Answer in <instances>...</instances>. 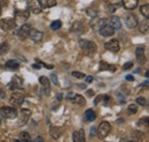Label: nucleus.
I'll return each instance as SVG.
<instances>
[{
    "label": "nucleus",
    "mask_w": 149,
    "mask_h": 142,
    "mask_svg": "<svg viewBox=\"0 0 149 142\" xmlns=\"http://www.w3.org/2000/svg\"><path fill=\"white\" fill-rule=\"evenodd\" d=\"M72 76L76 77V78H79V79L85 78V74H84L83 72H78V71H74V72H72Z\"/></svg>",
    "instance_id": "34"
},
{
    "label": "nucleus",
    "mask_w": 149,
    "mask_h": 142,
    "mask_svg": "<svg viewBox=\"0 0 149 142\" xmlns=\"http://www.w3.org/2000/svg\"><path fill=\"white\" fill-rule=\"evenodd\" d=\"M85 117H86V119H87L88 122H93L94 119H95V117H96L95 111H94L93 109H88V110H86V112H85Z\"/></svg>",
    "instance_id": "26"
},
{
    "label": "nucleus",
    "mask_w": 149,
    "mask_h": 142,
    "mask_svg": "<svg viewBox=\"0 0 149 142\" xmlns=\"http://www.w3.org/2000/svg\"><path fill=\"white\" fill-rule=\"evenodd\" d=\"M8 88L12 89V90H15L17 88H23V79L19 76L12 77V80L8 84Z\"/></svg>",
    "instance_id": "7"
},
{
    "label": "nucleus",
    "mask_w": 149,
    "mask_h": 142,
    "mask_svg": "<svg viewBox=\"0 0 149 142\" xmlns=\"http://www.w3.org/2000/svg\"><path fill=\"white\" fill-rule=\"evenodd\" d=\"M8 51H9V45H8L7 42H3V44L0 45V55L6 54Z\"/></svg>",
    "instance_id": "31"
},
{
    "label": "nucleus",
    "mask_w": 149,
    "mask_h": 142,
    "mask_svg": "<svg viewBox=\"0 0 149 142\" xmlns=\"http://www.w3.org/2000/svg\"><path fill=\"white\" fill-rule=\"evenodd\" d=\"M72 140L74 142H84L85 141V134H84V129H80L79 132L76 131L72 134Z\"/></svg>",
    "instance_id": "16"
},
{
    "label": "nucleus",
    "mask_w": 149,
    "mask_h": 142,
    "mask_svg": "<svg viewBox=\"0 0 149 142\" xmlns=\"http://www.w3.org/2000/svg\"><path fill=\"white\" fill-rule=\"evenodd\" d=\"M147 124H148V117L141 118V119L138 122V125H147Z\"/></svg>",
    "instance_id": "38"
},
{
    "label": "nucleus",
    "mask_w": 149,
    "mask_h": 142,
    "mask_svg": "<svg viewBox=\"0 0 149 142\" xmlns=\"http://www.w3.org/2000/svg\"><path fill=\"white\" fill-rule=\"evenodd\" d=\"M104 48L112 52V53H117L119 51V42H118L117 39H112V40L104 44Z\"/></svg>",
    "instance_id": "13"
},
{
    "label": "nucleus",
    "mask_w": 149,
    "mask_h": 142,
    "mask_svg": "<svg viewBox=\"0 0 149 142\" xmlns=\"http://www.w3.org/2000/svg\"><path fill=\"white\" fill-rule=\"evenodd\" d=\"M126 80L127 81H133L134 80V77L132 74H129V76H126Z\"/></svg>",
    "instance_id": "43"
},
{
    "label": "nucleus",
    "mask_w": 149,
    "mask_h": 142,
    "mask_svg": "<svg viewBox=\"0 0 149 142\" xmlns=\"http://www.w3.org/2000/svg\"><path fill=\"white\" fill-rule=\"evenodd\" d=\"M135 56H136V58L139 60L140 63H142V62L145 63V48L142 46L136 47V49H135Z\"/></svg>",
    "instance_id": "18"
},
{
    "label": "nucleus",
    "mask_w": 149,
    "mask_h": 142,
    "mask_svg": "<svg viewBox=\"0 0 149 142\" xmlns=\"http://www.w3.org/2000/svg\"><path fill=\"white\" fill-rule=\"evenodd\" d=\"M139 25V30L141 33L143 35H147L148 33V30H149V22H148V18H146L145 21H142L141 23H138Z\"/></svg>",
    "instance_id": "19"
},
{
    "label": "nucleus",
    "mask_w": 149,
    "mask_h": 142,
    "mask_svg": "<svg viewBox=\"0 0 149 142\" xmlns=\"http://www.w3.org/2000/svg\"><path fill=\"white\" fill-rule=\"evenodd\" d=\"M71 101H72L74 103H76V104H78V106H85V103H86L84 96H81V95H79V94H74V96L72 97Z\"/></svg>",
    "instance_id": "21"
},
{
    "label": "nucleus",
    "mask_w": 149,
    "mask_h": 142,
    "mask_svg": "<svg viewBox=\"0 0 149 142\" xmlns=\"http://www.w3.org/2000/svg\"><path fill=\"white\" fill-rule=\"evenodd\" d=\"M91 135H92V136H95V135H96V128H95V127H92V128H91Z\"/></svg>",
    "instance_id": "42"
},
{
    "label": "nucleus",
    "mask_w": 149,
    "mask_h": 142,
    "mask_svg": "<svg viewBox=\"0 0 149 142\" xmlns=\"http://www.w3.org/2000/svg\"><path fill=\"white\" fill-rule=\"evenodd\" d=\"M39 83H40V84L42 85V87H45V88H49V86H51L49 79H48L47 77H45V76L39 77Z\"/></svg>",
    "instance_id": "27"
},
{
    "label": "nucleus",
    "mask_w": 149,
    "mask_h": 142,
    "mask_svg": "<svg viewBox=\"0 0 149 142\" xmlns=\"http://www.w3.org/2000/svg\"><path fill=\"white\" fill-rule=\"evenodd\" d=\"M140 12L142 13V15H145V17L148 18L149 17V5L148 3L141 6V7H140Z\"/></svg>",
    "instance_id": "29"
},
{
    "label": "nucleus",
    "mask_w": 149,
    "mask_h": 142,
    "mask_svg": "<svg viewBox=\"0 0 149 142\" xmlns=\"http://www.w3.org/2000/svg\"><path fill=\"white\" fill-rule=\"evenodd\" d=\"M16 26V22L14 18H2L0 19V28L3 31H12Z\"/></svg>",
    "instance_id": "3"
},
{
    "label": "nucleus",
    "mask_w": 149,
    "mask_h": 142,
    "mask_svg": "<svg viewBox=\"0 0 149 142\" xmlns=\"http://www.w3.org/2000/svg\"><path fill=\"white\" fill-rule=\"evenodd\" d=\"M86 81H87V83H92V81H93V77H92V76L86 77Z\"/></svg>",
    "instance_id": "45"
},
{
    "label": "nucleus",
    "mask_w": 149,
    "mask_h": 142,
    "mask_svg": "<svg viewBox=\"0 0 149 142\" xmlns=\"http://www.w3.org/2000/svg\"><path fill=\"white\" fill-rule=\"evenodd\" d=\"M110 71H113L116 70V68L113 67V65H110V64H108V63H106V62H103V61H101L100 62V71H104V70H109Z\"/></svg>",
    "instance_id": "25"
},
{
    "label": "nucleus",
    "mask_w": 149,
    "mask_h": 142,
    "mask_svg": "<svg viewBox=\"0 0 149 142\" xmlns=\"http://www.w3.org/2000/svg\"><path fill=\"white\" fill-rule=\"evenodd\" d=\"M33 69H40V64H32Z\"/></svg>",
    "instance_id": "48"
},
{
    "label": "nucleus",
    "mask_w": 149,
    "mask_h": 142,
    "mask_svg": "<svg viewBox=\"0 0 149 142\" xmlns=\"http://www.w3.org/2000/svg\"><path fill=\"white\" fill-rule=\"evenodd\" d=\"M86 13H87V15H90V16H92V17H94V16H96V14H97V12L96 10H93V9H87L86 10Z\"/></svg>",
    "instance_id": "36"
},
{
    "label": "nucleus",
    "mask_w": 149,
    "mask_h": 142,
    "mask_svg": "<svg viewBox=\"0 0 149 142\" xmlns=\"http://www.w3.org/2000/svg\"><path fill=\"white\" fill-rule=\"evenodd\" d=\"M0 115L6 119H15L17 117V110L10 106H2L0 109Z\"/></svg>",
    "instance_id": "1"
},
{
    "label": "nucleus",
    "mask_w": 149,
    "mask_h": 142,
    "mask_svg": "<svg viewBox=\"0 0 149 142\" xmlns=\"http://www.w3.org/2000/svg\"><path fill=\"white\" fill-rule=\"evenodd\" d=\"M19 139H21L22 141H28V142L31 141V136L29 135L28 132H22V133L19 134Z\"/></svg>",
    "instance_id": "32"
},
{
    "label": "nucleus",
    "mask_w": 149,
    "mask_h": 142,
    "mask_svg": "<svg viewBox=\"0 0 149 142\" xmlns=\"http://www.w3.org/2000/svg\"><path fill=\"white\" fill-rule=\"evenodd\" d=\"M136 103L140 104V106H146V104H147V100H146L145 97L139 96V97H136Z\"/></svg>",
    "instance_id": "33"
},
{
    "label": "nucleus",
    "mask_w": 149,
    "mask_h": 142,
    "mask_svg": "<svg viewBox=\"0 0 149 142\" xmlns=\"http://www.w3.org/2000/svg\"><path fill=\"white\" fill-rule=\"evenodd\" d=\"M36 141H42V138H40V136H38L37 139H36Z\"/></svg>",
    "instance_id": "52"
},
{
    "label": "nucleus",
    "mask_w": 149,
    "mask_h": 142,
    "mask_svg": "<svg viewBox=\"0 0 149 142\" xmlns=\"http://www.w3.org/2000/svg\"><path fill=\"white\" fill-rule=\"evenodd\" d=\"M111 131V126L108 122H102L100 126H99V129H97V134L101 139H104Z\"/></svg>",
    "instance_id": "6"
},
{
    "label": "nucleus",
    "mask_w": 149,
    "mask_h": 142,
    "mask_svg": "<svg viewBox=\"0 0 149 142\" xmlns=\"http://www.w3.org/2000/svg\"><path fill=\"white\" fill-rule=\"evenodd\" d=\"M42 37H44L42 32H40L37 29H32V28H31V30H30V32H29V38H30L33 42H37V44L40 42V41L42 40Z\"/></svg>",
    "instance_id": "12"
},
{
    "label": "nucleus",
    "mask_w": 149,
    "mask_h": 142,
    "mask_svg": "<svg viewBox=\"0 0 149 142\" xmlns=\"http://www.w3.org/2000/svg\"><path fill=\"white\" fill-rule=\"evenodd\" d=\"M79 88H80V89H85V84H80V85H79Z\"/></svg>",
    "instance_id": "50"
},
{
    "label": "nucleus",
    "mask_w": 149,
    "mask_h": 142,
    "mask_svg": "<svg viewBox=\"0 0 149 142\" xmlns=\"http://www.w3.org/2000/svg\"><path fill=\"white\" fill-rule=\"evenodd\" d=\"M138 23H139V19L136 17V15L134 14H129L127 17H126V26L129 29H134L138 26Z\"/></svg>",
    "instance_id": "14"
},
{
    "label": "nucleus",
    "mask_w": 149,
    "mask_h": 142,
    "mask_svg": "<svg viewBox=\"0 0 149 142\" xmlns=\"http://www.w3.org/2000/svg\"><path fill=\"white\" fill-rule=\"evenodd\" d=\"M86 94L88 95V97H92V96L94 95V92L93 90H87V93H86Z\"/></svg>",
    "instance_id": "46"
},
{
    "label": "nucleus",
    "mask_w": 149,
    "mask_h": 142,
    "mask_svg": "<svg viewBox=\"0 0 149 142\" xmlns=\"http://www.w3.org/2000/svg\"><path fill=\"white\" fill-rule=\"evenodd\" d=\"M26 6H28V10L33 14H39L42 10V7L39 0H26Z\"/></svg>",
    "instance_id": "4"
},
{
    "label": "nucleus",
    "mask_w": 149,
    "mask_h": 142,
    "mask_svg": "<svg viewBox=\"0 0 149 142\" xmlns=\"http://www.w3.org/2000/svg\"><path fill=\"white\" fill-rule=\"evenodd\" d=\"M19 116V126H23L28 123L30 116H31V111L29 109H22Z\"/></svg>",
    "instance_id": "8"
},
{
    "label": "nucleus",
    "mask_w": 149,
    "mask_h": 142,
    "mask_svg": "<svg viewBox=\"0 0 149 142\" xmlns=\"http://www.w3.org/2000/svg\"><path fill=\"white\" fill-rule=\"evenodd\" d=\"M123 2V7L127 10H133L138 7V0H122Z\"/></svg>",
    "instance_id": "15"
},
{
    "label": "nucleus",
    "mask_w": 149,
    "mask_h": 142,
    "mask_svg": "<svg viewBox=\"0 0 149 142\" xmlns=\"http://www.w3.org/2000/svg\"><path fill=\"white\" fill-rule=\"evenodd\" d=\"M37 62L39 64H41L42 67H45V68H47V69H53V65H49V64H46V63H44V62H40V60H38L37 58Z\"/></svg>",
    "instance_id": "40"
},
{
    "label": "nucleus",
    "mask_w": 149,
    "mask_h": 142,
    "mask_svg": "<svg viewBox=\"0 0 149 142\" xmlns=\"http://www.w3.org/2000/svg\"><path fill=\"white\" fill-rule=\"evenodd\" d=\"M0 124H1V115H0Z\"/></svg>",
    "instance_id": "54"
},
{
    "label": "nucleus",
    "mask_w": 149,
    "mask_h": 142,
    "mask_svg": "<svg viewBox=\"0 0 149 142\" xmlns=\"http://www.w3.org/2000/svg\"><path fill=\"white\" fill-rule=\"evenodd\" d=\"M74 93H69V94H68V96H67V99L70 101V100H72V97H74Z\"/></svg>",
    "instance_id": "44"
},
{
    "label": "nucleus",
    "mask_w": 149,
    "mask_h": 142,
    "mask_svg": "<svg viewBox=\"0 0 149 142\" xmlns=\"http://www.w3.org/2000/svg\"><path fill=\"white\" fill-rule=\"evenodd\" d=\"M14 16H15V22L16 24H23L26 22V19L29 18V12L28 10H24V9H15L14 10Z\"/></svg>",
    "instance_id": "2"
},
{
    "label": "nucleus",
    "mask_w": 149,
    "mask_h": 142,
    "mask_svg": "<svg viewBox=\"0 0 149 142\" xmlns=\"http://www.w3.org/2000/svg\"><path fill=\"white\" fill-rule=\"evenodd\" d=\"M49 134L53 139H58L60 135H61V128L60 127H56V126H52L49 128Z\"/></svg>",
    "instance_id": "22"
},
{
    "label": "nucleus",
    "mask_w": 149,
    "mask_h": 142,
    "mask_svg": "<svg viewBox=\"0 0 149 142\" xmlns=\"http://www.w3.org/2000/svg\"><path fill=\"white\" fill-rule=\"evenodd\" d=\"M101 100H102V95H99V97H96V99L94 100V103H95V104H97V103H99Z\"/></svg>",
    "instance_id": "41"
},
{
    "label": "nucleus",
    "mask_w": 149,
    "mask_h": 142,
    "mask_svg": "<svg viewBox=\"0 0 149 142\" xmlns=\"http://www.w3.org/2000/svg\"><path fill=\"white\" fill-rule=\"evenodd\" d=\"M9 102H10V104H13V106H21V104L24 102V95L21 94V93H13V94L10 95Z\"/></svg>",
    "instance_id": "10"
},
{
    "label": "nucleus",
    "mask_w": 149,
    "mask_h": 142,
    "mask_svg": "<svg viewBox=\"0 0 149 142\" xmlns=\"http://www.w3.org/2000/svg\"><path fill=\"white\" fill-rule=\"evenodd\" d=\"M42 8H51L56 5V0H40Z\"/></svg>",
    "instance_id": "23"
},
{
    "label": "nucleus",
    "mask_w": 149,
    "mask_h": 142,
    "mask_svg": "<svg viewBox=\"0 0 149 142\" xmlns=\"http://www.w3.org/2000/svg\"><path fill=\"white\" fill-rule=\"evenodd\" d=\"M132 67H133V63L132 62H127V63H125L123 65V70H130V69H132Z\"/></svg>",
    "instance_id": "37"
},
{
    "label": "nucleus",
    "mask_w": 149,
    "mask_h": 142,
    "mask_svg": "<svg viewBox=\"0 0 149 142\" xmlns=\"http://www.w3.org/2000/svg\"><path fill=\"white\" fill-rule=\"evenodd\" d=\"M99 32L102 37H111L115 33V29L112 28L111 25L109 24H103L100 29H99Z\"/></svg>",
    "instance_id": "11"
},
{
    "label": "nucleus",
    "mask_w": 149,
    "mask_h": 142,
    "mask_svg": "<svg viewBox=\"0 0 149 142\" xmlns=\"http://www.w3.org/2000/svg\"><path fill=\"white\" fill-rule=\"evenodd\" d=\"M51 78H52V81H53V84H54V85H58V80H57V76H56L55 73H52V76H51Z\"/></svg>",
    "instance_id": "39"
},
{
    "label": "nucleus",
    "mask_w": 149,
    "mask_h": 142,
    "mask_svg": "<svg viewBox=\"0 0 149 142\" xmlns=\"http://www.w3.org/2000/svg\"><path fill=\"white\" fill-rule=\"evenodd\" d=\"M136 111H138L136 106H134V104H130V106H129V112H130V113H135Z\"/></svg>",
    "instance_id": "35"
},
{
    "label": "nucleus",
    "mask_w": 149,
    "mask_h": 142,
    "mask_svg": "<svg viewBox=\"0 0 149 142\" xmlns=\"http://www.w3.org/2000/svg\"><path fill=\"white\" fill-rule=\"evenodd\" d=\"M118 97H119V99H122V95L119 94V95H118ZM120 102H122V103H124V102H125V100H120Z\"/></svg>",
    "instance_id": "51"
},
{
    "label": "nucleus",
    "mask_w": 149,
    "mask_h": 142,
    "mask_svg": "<svg viewBox=\"0 0 149 142\" xmlns=\"http://www.w3.org/2000/svg\"><path fill=\"white\" fill-rule=\"evenodd\" d=\"M106 22H107V21H106L104 18H101V19H97V21H93L91 25H92V28H93L94 30H97V29H100L103 24H106Z\"/></svg>",
    "instance_id": "24"
},
{
    "label": "nucleus",
    "mask_w": 149,
    "mask_h": 142,
    "mask_svg": "<svg viewBox=\"0 0 149 142\" xmlns=\"http://www.w3.org/2000/svg\"><path fill=\"white\" fill-rule=\"evenodd\" d=\"M5 65H6V68H8L10 70H17L19 68V63L15 60H8Z\"/></svg>",
    "instance_id": "20"
},
{
    "label": "nucleus",
    "mask_w": 149,
    "mask_h": 142,
    "mask_svg": "<svg viewBox=\"0 0 149 142\" xmlns=\"http://www.w3.org/2000/svg\"><path fill=\"white\" fill-rule=\"evenodd\" d=\"M63 99V95L62 94H57V100H62Z\"/></svg>",
    "instance_id": "49"
},
{
    "label": "nucleus",
    "mask_w": 149,
    "mask_h": 142,
    "mask_svg": "<svg viewBox=\"0 0 149 142\" xmlns=\"http://www.w3.org/2000/svg\"><path fill=\"white\" fill-rule=\"evenodd\" d=\"M30 30H31V25H30V24H28V23H23V24H22V26L19 28V30L17 31V36H19V39H21V40L26 39V38L29 37V32H30Z\"/></svg>",
    "instance_id": "9"
},
{
    "label": "nucleus",
    "mask_w": 149,
    "mask_h": 142,
    "mask_svg": "<svg viewBox=\"0 0 149 142\" xmlns=\"http://www.w3.org/2000/svg\"><path fill=\"white\" fill-rule=\"evenodd\" d=\"M79 46L83 51L85 52H88V53H94L95 49H96V45L94 44L93 41H90V40H84L81 39L79 41Z\"/></svg>",
    "instance_id": "5"
},
{
    "label": "nucleus",
    "mask_w": 149,
    "mask_h": 142,
    "mask_svg": "<svg viewBox=\"0 0 149 142\" xmlns=\"http://www.w3.org/2000/svg\"><path fill=\"white\" fill-rule=\"evenodd\" d=\"M0 96H1L2 99H5V97H6V94H5V93L1 90V88H0Z\"/></svg>",
    "instance_id": "47"
},
{
    "label": "nucleus",
    "mask_w": 149,
    "mask_h": 142,
    "mask_svg": "<svg viewBox=\"0 0 149 142\" xmlns=\"http://www.w3.org/2000/svg\"><path fill=\"white\" fill-rule=\"evenodd\" d=\"M1 10H2V9H1V6H0V15H1Z\"/></svg>",
    "instance_id": "53"
},
{
    "label": "nucleus",
    "mask_w": 149,
    "mask_h": 142,
    "mask_svg": "<svg viewBox=\"0 0 149 142\" xmlns=\"http://www.w3.org/2000/svg\"><path fill=\"white\" fill-rule=\"evenodd\" d=\"M109 25H111L115 30H119L122 28V23H120V19L117 17V16H111L109 19Z\"/></svg>",
    "instance_id": "17"
},
{
    "label": "nucleus",
    "mask_w": 149,
    "mask_h": 142,
    "mask_svg": "<svg viewBox=\"0 0 149 142\" xmlns=\"http://www.w3.org/2000/svg\"><path fill=\"white\" fill-rule=\"evenodd\" d=\"M61 26H62V22L58 21V19L53 21V22L51 23V29H52V30H58Z\"/></svg>",
    "instance_id": "30"
},
{
    "label": "nucleus",
    "mask_w": 149,
    "mask_h": 142,
    "mask_svg": "<svg viewBox=\"0 0 149 142\" xmlns=\"http://www.w3.org/2000/svg\"><path fill=\"white\" fill-rule=\"evenodd\" d=\"M71 31L74 32V33H81V31H83V25H81V23H80V22H74L72 28H71Z\"/></svg>",
    "instance_id": "28"
}]
</instances>
